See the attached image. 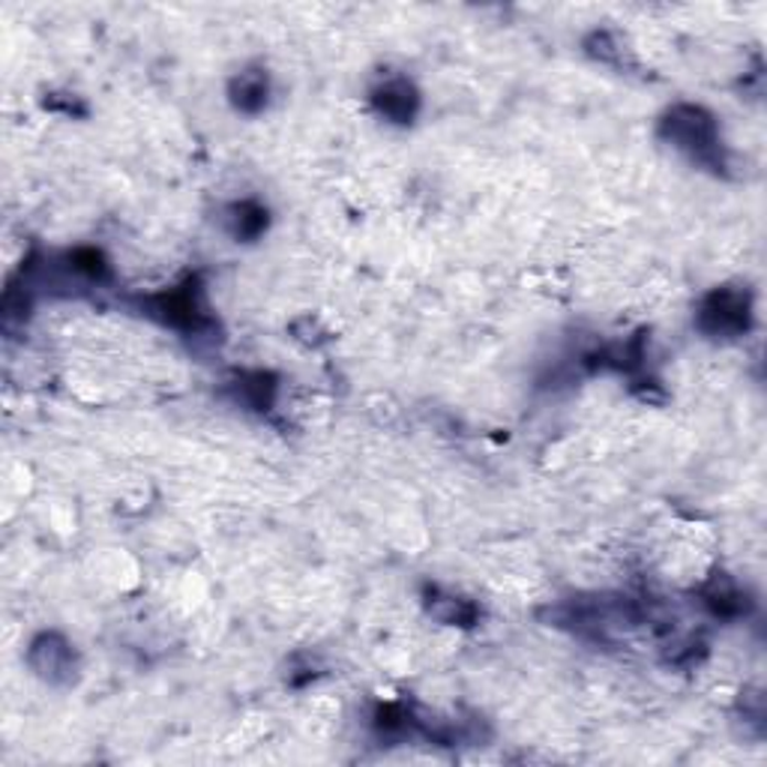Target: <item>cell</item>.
<instances>
[{
  "instance_id": "obj_10",
  "label": "cell",
  "mask_w": 767,
  "mask_h": 767,
  "mask_svg": "<svg viewBox=\"0 0 767 767\" xmlns=\"http://www.w3.org/2000/svg\"><path fill=\"white\" fill-rule=\"evenodd\" d=\"M429 611L444 624H452V627H471L477 620V606L462 597H450V594L432 599Z\"/></svg>"
},
{
  "instance_id": "obj_8",
  "label": "cell",
  "mask_w": 767,
  "mask_h": 767,
  "mask_svg": "<svg viewBox=\"0 0 767 767\" xmlns=\"http://www.w3.org/2000/svg\"><path fill=\"white\" fill-rule=\"evenodd\" d=\"M225 222H228V232L237 241H255V237H262L267 232V211L255 201H237V204L228 207Z\"/></svg>"
},
{
  "instance_id": "obj_7",
  "label": "cell",
  "mask_w": 767,
  "mask_h": 767,
  "mask_svg": "<svg viewBox=\"0 0 767 767\" xmlns=\"http://www.w3.org/2000/svg\"><path fill=\"white\" fill-rule=\"evenodd\" d=\"M704 603H707V609L714 611V615H720V618H737V615H746V609H749V599H746V594H741V588H737L735 582H728V578H714L707 588H704Z\"/></svg>"
},
{
  "instance_id": "obj_1",
  "label": "cell",
  "mask_w": 767,
  "mask_h": 767,
  "mask_svg": "<svg viewBox=\"0 0 767 767\" xmlns=\"http://www.w3.org/2000/svg\"><path fill=\"white\" fill-rule=\"evenodd\" d=\"M660 136L702 166H723L720 129L711 111L702 106H674L660 120Z\"/></svg>"
},
{
  "instance_id": "obj_5",
  "label": "cell",
  "mask_w": 767,
  "mask_h": 767,
  "mask_svg": "<svg viewBox=\"0 0 767 767\" xmlns=\"http://www.w3.org/2000/svg\"><path fill=\"white\" fill-rule=\"evenodd\" d=\"M372 106L381 117H387L390 124H411L420 108V94L405 78H390L372 90Z\"/></svg>"
},
{
  "instance_id": "obj_2",
  "label": "cell",
  "mask_w": 767,
  "mask_h": 767,
  "mask_svg": "<svg viewBox=\"0 0 767 767\" xmlns=\"http://www.w3.org/2000/svg\"><path fill=\"white\" fill-rule=\"evenodd\" d=\"M753 324V297L746 288H716L699 306V330L714 339L744 337Z\"/></svg>"
},
{
  "instance_id": "obj_4",
  "label": "cell",
  "mask_w": 767,
  "mask_h": 767,
  "mask_svg": "<svg viewBox=\"0 0 767 767\" xmlns=\"http://www.w3.org/2000/svg\"><path fill=\"white\" fill-rule=\"evenodd\" d=\"M28 657H31L33 672L40 674V678H45L49 683L73 681L75 651L64 636L43 632V636L31 645V653H28Z\"/></svg>"
},
{
  "instance_id": "obj_6",
  "label": "cell",
  "mask_w": 767,
  "mask_h": 767,
  "mask_svg": "<svg viewBox=\"0 0 767 767\" xmlns=\"http://www.w3.org/2000/svg\"><path fill=\"white\" fill-rule=\"evenodd\" d=\"M270 96V82L262 70H246L232 82V103L234 108H241L246 115H255L267 106Z\"/></svg>"
},
{
  "instance_id": "obj_9",
  "label": "cell",
  "mask_w": 767,
  "mask_h": 767,
  "mask_svg": "<svg viewBox=\"0 0 767 767\" xmlns=\"http://www.w3.org/2000/svg\"><path fill=\"white\" fill-rule=\"evenodd\" d=\"M234 387H237V402L249 405V408H267V405L274 402L276 393V384L270 381V375H264V372L241 375Z\"/></svg>"
},
{
  "instance_id": "obj_3",
  "label": "cell",
  "mask_w": 767,
  "mask_h": 767,
  "mask_svg": "<svg viewBox=\"0 0 767 767\" xmlns=\"http://www.w3.org/2000/svg\"><path fill=\"white\" fill-rule=\"evenodd\" d=\"M141 306L150 318H157L166 327H174L180 333H190V337H201L204 330L213 327V318L207 316L204 300H201V288L192 279L180 288H169L162 295L148 297Z\"/></svg>"
}]
</instances>
